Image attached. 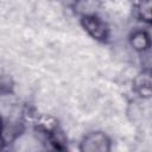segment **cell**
I'll use <instances>...</instances> for the list:
<instances>
[{
    "label": "cell",
    "instance_id": "cell-1",
    "mask_svg": "<svg viewBox=\"0 0 152 152\" xmlns=\"http://www.w3.org/2000/svg\"><path fill=\"white\" fill-rule=\"evenodd\" d=\"M83 28L96 40H106L109 34L108 26L104 21H102L96 15H84L82 18Z\"/></svg>",
    "mask_w": 152,
    "mask_h": 152
},
{
    "label": "cell",
    "instance_id": "cell-2",
    "mask_svg": "<svg viewBox=\"0 0 152 152\" xmlns=\"http://www.w3.org/2000/svg\"><path fill=\"white\" fill-rule=\"evenodd\" d=\"M135 11L144 23L152 25V0H138Z\"/></svg>",
    "mask_w": 152,
    "mask_h": 152
},
{
    "label": "cell",
    "instance_id": "cell-3",
    "mask_svg": "<svg viewBox=\"0 0 152 152\" xmlns=\"http://www.w3.org/2000/svg\"><path fill=\"white\" fill-rule=\"evenodd\" d=\"M131 43L137 50H144L150 45V37L144 32H135L132 36Z\"/></svg>",
    "mask_w": 152,
    "mask_h": 152
}]
</instances>
